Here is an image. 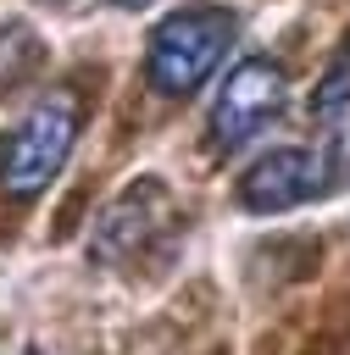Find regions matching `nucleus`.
<instances>
[{
	"label": "nucleus",
	"mask_w": 350,
	"mask_h": 355,
	"mask_svg": "<svg viewBox=\"0 0 350 355\" xmlns=\"http://www.w3.org/2000/svg\"><path fill=\"white\" fill-rule=\"evenodd\" d=\"M33 61H39V44H33V33H28L22 22H11V28L0 33V89L22 83V78L33 72Z\"/></svg>",
	"instance_id": "nucleus-6"
},
{
	"label": "nucleus",
	"mask_w": 350,
	"mask_h": 355,
	"mask_svg": "<svg viewBox=\"0 0 350 355\" xmlns=\"http://www.w3.org/2000/svg\"><path fill=\"white\" fill-rule=\"evenodd\" d=\"M283 100H289V72H283V61H272V55H244V61L222 78V89H217V100H211V150L228 155V150L250 144V139L283 111Z\"/></svg>",
	"instance_id": "nucleus-4"
},
{
	"label": "nucleus",
	"mask_w": 350,
	"mask_h": 355,
	"mask_svg": "<svg viewBox=\"0 0 350 355\" xmlns=\"http://www.w3.org/2000/svg\"><path fill=\"white\" fill-rule=\"evenodd\" d=\"M78 128H83V100L72 89H50L44 100H33L0 139V194L11 200L44 194L61 178L78 144Z\"/></svg>",
	"instance_id": "nucleus-1"
},
{
	"label": "nucleus",
	"mask_w": 350,
	"mask_h": 355,
	"mask_svg": "<svg viewBox=\"0 0 350 355\" xmlns=\"http://www.w3.org/2000/svg\"><path fill=\"white\" fill-rule=\"evenodd\" d=\"M233 33H239V17L222 6H183V11L161 17L150 33V50H144V72H150L156 94H167V100L194 94L228 55Z\"/></svg>",
	"instance_id": "nucleus-2"
},
{
	"label": "nucleus",
	"mask_w": 350,
	"mask_h": 355,
	"mask_svg": "<svg viewBox=\"0 0 350 355\" xmlns=\"http://www.w3.org/2000/svg\"><path fill=\"white\" fill-rule=\"evenodd\" d=\"M344 100H350V39H344L339 61L328 67V78L317 83V94H311V111H317V116H333Z\"/></svg>",
	"instance_id": "nucleus-7"
},
{
	"label": "nucleus",
	"mask_w": 350,
	"mask_h": 355,
	"mask_svg": "<svg viewBox=\"0 0 350 355\" xmlns=\"http://www.w3.org/2000/svg\"><path fill=\"white\" fill-rule=\"evenodd\" d=\"M117 6H150V0H117Z\"/></svg>",
	"instance_id": "nucleus-8"
},
{
	"label": "nucleus",
	"mask_w": 350,
	"mask_h": 355,
	"mask_svg": "<svg viewBox=\"0 0 350 355\" xmlns=\"http://www.w3.org/2000/svg\"><path fill=\"white\" fill-rule=\"evenodd\" d=\"M344 178H350V133H339L328 150L283 144V150H267L250 161V172L239 178V205L256 216H278V211H294V205L328 194Z\"/></svg>",
	"instance_id": "nucleus-3"
},
{
	"label": "nucleus",
	"mask_w": 350,
	"mask_h": 355,
	"mask_svg": "<svg viewBox=\"0 0 350 355\" xmlns=\"http://www.w3.org/2000/svg\"><path fill=\"white\" fill-rule=\"evenodd\" d=\"M172 216H178V205H172L167 183L139 178L133 189H122V194L100 211V222H94V233H89L83 250H89L94 261H106V266H128V261H139V255L172 227Z\"/></svg>",
	"instance_id": "nucleus-5"
}]
</instances>
